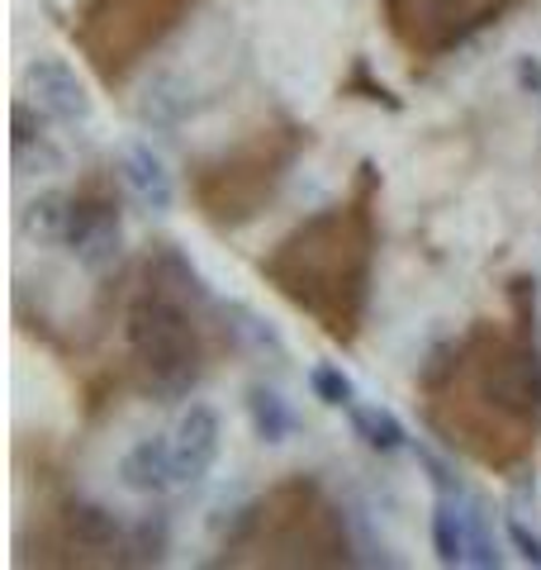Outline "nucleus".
Masks as SVG:
<instances>
[{
	"label": "nucleus",
	"mask_w": 541,
	"mask_h": 570,
	"mask_svg": "<svg viewBox=\"0 0 541 570\" xmlns=\"http://www.w3.org/2000/svg\"><path fill=\"white\" fill-rule=\"evenodd\" d=\"M233 305L209 295L200 272L171 243H153L96 299V337L81 356V390L90 404L119 395L180 400L228 356Z\"/></svg>",
	"instance_id": "nucleus-1"
},
{
	"label": "nucleus",
	"mask_w": 541,
	"mask_h": 570,
	"mask_svg": "<svg viewBox=\"0 0 541 570\" xmlns=\"http://www.w3.org/2000/svg\"><path fill=\"white\" fill-rule=\"evenodd\" d=\"M427 433L480 471L522 475L541 448L537 281H509V314L475 318L419 381Z\"/></svg>",
	"instance_id": "nucleus-2"
},
{
	"label": "nucleus",
	"mask_w": 541,
	"mask_h": 570,
	"mask_svg": "<svg viewBox=\"0 0 541 570\" xmlns=\"http://www.w3.org/2000/svg\"><path fill=\"white\" fill-rule=\"evenodd\" d=\"M381 171L361 163L342 200L323 205L304 224H295L270 253L257 262L262 281L299 314H309L337 347H352L366 328L375 247H381Z\"/></svg>",
	"instance_id": "nucleus-3"
},
{
	"label": "nucleus",
	"mask_w": 541,
	"mask_h": 570,
	"mask_svg": "<svg viewBox=\"0 0 541 570\" xmlns=\"http://www.w3.org/2000/svg\"><path fill=\"white\" fill-rule=\"evenodd\" d=\"M214 561L247 570H333L352 566V538L318 480L285 475L238 513Z\"/></svg>",
	"instance_id": "nucleus-4"
},
{
	"label": "nucleus",
	"mask_w": 541,
	"mask_h": 570,
	"mask_svg": "<svg viewBox=\"0 0 541 570\" xmlns=\"http://www.w3.org/2000/svg\"><path fill=\"white\" fill-rule=\"evenodd\" d=\"M309 124L291 115H270L252 134H243L233 148L200 157L190 167V205L195 214L219 228V234H238L252 219H262L270 200L281 195L285 176L309 153Z\"/></svg>",
	"instance_id": "nucleus-5"
},
{
	"label": "nucleus",
	"mask_w": 541,
	"mask_h": 570,
	"mask_svg": "<svg viewBox=\"0 0 541 570\" xmlns=\"http://www.w3.org/2000/svg\"><path fill=\"white\" fill-rule=\"evenodd\" d=\"M195 6L200 0H81L71 14V39L100 86L119 91L190 20Z\"/></svg>",
	"instance_id": "nucleus-6"
},
{
	"label": "nucleus",
	"mask_w": 541,
	"mask_h": 570,
	"mask_svg": "<svg viewBox=\"0 0 541 570\" xmlns=\"http://www.w3.org/2000/svg\"><path fill=\"white\" fill-rule=\"evenodd\" d=\"M20 551L24 566H138V528L77 494H58L20 532Z\"/></svg>",
	"instance_id": "nucleus-7"
},
{
	"label": "nucleus",
	"mask_w": 541,
	"mask_h": 570,
	"mask_svg": "<svg viewBox=\"0 0 541 570\" xmlns=\"http://www.w3.org/2000/svg\"><path fill=\"white\" fill-rule=\"evenodd\" d=\"M518 6L522 0H381V20L413 67H432Z\"/></svg>",
	"instance_id": "nucleus-8"
},
{
	"label": "nucleus",
	"mask_w": 541,
	"mask_h": 570,
	"mask_svg": "<svg viewBox=\"0 0 541 570\" xmlns=\"http://www.w3.org/2000/svg\"><path fill=\"white\" fill-rule=\"evenodd\" d=\"M24 100L39 115L58 119V124H81L90 115L86 86H81V77L62 58H33L24 67Z\"/></svg>",
	"instance_id": "nucleus-9"
},
{
	"label": "nucleus",
	"mask_w": 541,
	"mask_h": 570,
	"mask_svg": "<svg viewBox=\"0 0 541 570\" xmlns=\"http://www.w3.org/2000/svg\"><path fill=\"white\" fill-rule=\"evenodd\" d=\"M224 452V423L209 404H190L186 414L176 419V433H171V456H176V475L180 485H195L214 471V461Z\"/></svg>",
	"instance_id": "nucleus-10"
},
{
	"label": "nucleus",
	"mask_w": 541,
	"mask_h": 570,
	"mask_svg": "<svg viewBox=\"0 0 541 570\" xmlns=\"http://www.w3.org/2000/svg\"><path fill=\"white\" fill-rule=\"evenodd\" d=\"M119 181H124V190L134 195V200L142 205V209H153V214H167L171 205H176V181H171V171H167V163L148 148V142H129V148L119 153Z\"/></svg>",
	"instance_id": "nucleus-11"
},
{
	"label": "nucleus",
	"mask_w": 541,
	"mask_h": 570,
	"mask_svg": "<svg viewBox=\"0 0 541 570\" xmlns=\"http://www.w3.org/2000/svg\"><path fill=\"white\" fill-rule=\"evenodd\" d=\"M119 485L134 494H167L171 485H180L171 438H138L134 448L119 456Z\"/></svg>",
	"instance_id": "nucleus-12"
},
{
	"label": "nucleus",
	"mask_w": 541,
	"mask_h": 570,
	"mask_svg": "<svg viewBox=\"0 0 541 570\" xmlns=\"http://www.w3.org/2000/svg\"><path fill=\"white\" fill-rule=\"evenodd\" d=\"M432 551H437L442 566L471 561V509H461L451 494H442L437 509H432Z\"/></svg>",
	"instance_id": "nucleus-13"
},
{
	"label": "nucleus",
	"mask_w": 541,
	"mask_h": 570,
	"mask_svg": "<svg viewBox=\"0 0 541 570\" xmlns=\"http://www.w3.org/2000/svg\"><path fill=\"white\" fill-rule=\"evenodd\" d=\"M347 423H352V433L366 442L371 452H400V448H409V433H404V423H400V414L394 409H385V404H361V400H352L347 404Z\"/></svg>",
	"instance_id": "nucleus-14"
},
{
	"label": "nucleus",
	"mask_w": 541,
	"mask_h": 570,
	"mask_svg": "<svg viewBox=\"0 0 541 570\" xmlns=\"http://www.w3.org/2000/svg\"><path fill=\"white\" fill-rule=\"evenodd\" d=\"M247 419H252V433H257L262 442H285L295 433L291 404H285L281 390H270V385H252L247 390Z\"/></svg>",
	"instance_id": "nucleus-15"
},
{
	"label": "nucleus",
	"mask_w": 541,
	"mask_h": 570,
	"mask_svg": "<svg viewBox=\"0 0 541 570\" xmlns=\"http://www.w3.org/2000/svg\"><path fill=\"white\" fill-rule=\"evenodd\" d=\"M20 228L39 243H67V190H43L20 209Z\"/></svg>",
	"instance_id": "nucleus-16"
},
{
	"label": "nucleus",
	"mask_w": 541,
	"mask_h": 570,
	"mask_svg": "<svg viewBox=\"0 0 541 570\" xmlns=\"http://www.w3.org/2000/svg\"><path fill=\"white\" fill-rule=\"evenodd\" d=\"M309 390H314V400L328 404V409H347V404L356 400L352 376H347L342 366H333V362H318V366L309 371Z\"/></svg>",
	"instance_id": "nucleus-17"
},
{
	"label": "nucleus",
	"mask_w": 541,
	"mask_h": 570,
	"mask_svg": "<svg viewBox=\"0 0 541 570\" xmlns=\"http://www.w3.org/2000/svg\"><path fill=\"white\" fill-rule=\"evenodd\" d=\"M356 86H361V91H366V100H385L390 110H400V100H394L381 81H371V67H366V62H356V67H352V77L342 81V91H356Z\"/></svg>",
	"instance_id": "nucleus-18"
},
{
	"label": "nucleus",
	"mask_w": 541,
	"mask_h": 570,
	"mask_svg": "<svg viewBox=\"0 0 541 570\" xmlns=\"http://www.w3.org/2000/svg\"><path fill=\"white\" fill-rule=\"evenodd\" d=\"M509 542L522 551V561H528V566H541V538H537V532L522 528L518 519H509Z\"/></svg>",
	"instance_id": "nucleus-19"
}]
</instances>
